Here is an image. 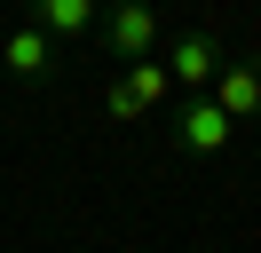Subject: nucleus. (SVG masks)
I'll use <instances>...</instances> for the list:
<instances>
[{"label": "nucleus", "instance_id": "f257e3e1", "mask_svg": "<svg viewBox=\"0 0 261 253\" xmlns=\"http://www.w3.org/2000/svg\"><path fill=\"white\" fill-rule=\"evenodd\" d=\"M95 40H103V56H111L119 71H127V63H159V56H166V24H159V8H143V0L103 8Z\"/></svg>", "mask_w": 261, "mask_h": 253}, {"label": "nucleus", "instance_id": "f03ea898", "mask_svg": "<svg viewBox=\"0 0 261 253\" xmlns=\"http://www.w3.org/2000/svg\"><path fill=\"white\" fill-rule=\"evenodd\" d=\"M166 79H174V87L182 95H206L214 87V71H222V63H229V47H222V32H214V24H190V32H182V40H166Z\"/></svg>", "mask_w": 261, "mask_h": 253}, {"label": "nucleus", "instance_id": "7ed1b4c3", "mask_svg": "<svg viewBox=\"0 0 261 253\" xmlns=\"http://www.w3.org/2000/svg\"><path fill=\"white\" fill-rule=\"evenodd\" d=\"M166 95H174V79H166V63H127V71H119L111 87H103V111H111L119 127H127V119H150V111H159Z\"/></svg>", "mask_w": 261, "mask_h": 253}, {"label": "nucleus", "instance_id": "20e7f679", "mask_svg": "<svg viewBox=\"0 0 261 253\" xmlns=\"http://www.w3.org/2000/svg\"><path fill=\"white\" fill-rule=\"evenodd\" d=\"M206 103L222 111L229 127H245V119H261V56H229L222 71H214V87H206Z\"/></svg>", "mask_w": 261, "mask_h": 253}, {"label": "nucleus", "instance_id": "39448f33", "mask_svg": "<svg viewBox=\"0 0 261 253\" xmlns=\"http://www.w3.org/2000/svg\"><path fill=\"white\" fill-rule=\"evenodd\" d=\"M229 135H238V127H229L206 95H190V103H182V127H174V150L182 158H214V150H229Z\"/></svg>", "mask_w": 261, "mask_h": 253}, {"label": "nucleus", "instance_id": "423d86ee", "mask_svg": "<svg viewBox=\"0 0 261 253\" xmlns=\"http://www.w3.org/2000/svg\"><path fill=\"white\" fill-rule=\"evenodd\" d=\"M24 24H32V32H48V40L64 47V40H87V32L103 24V8H95V0H40Z\"/></svg>", "mask_w": 261, "mask_h": 253}, {"label": "nucleus", "instance_id": "0eeeda50", "mask_svg": "<svg viewBox=\"0 0 261 253\" xmlns=\"http://www.w3.org/2000/svg\"><path fill=\"white\" fill-rule=\"evenodd\" d=\"M0 63H8L16 79H48V71H56V40L32 32V24H16L8 40H0Z\"/></svg>", "mask_w": 261, "mask_h": 253}]
</instances>
